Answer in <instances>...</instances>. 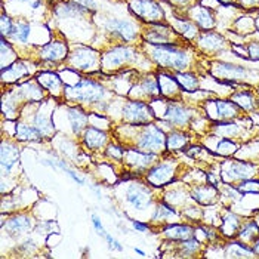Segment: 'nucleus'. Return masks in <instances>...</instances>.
<instances>
[{
    "label": "nucleus",
    "mask_w": 259,
    "mask_h": 259,
    "mask_svg": "<svg viewBox=\"0 0 259 259\" xmlns=\"http://www.w3.org/2000/svg\"><path fill=\"white\" fill-rule=\"evenodd\" d=\"M148 45V43H147ZM148 55L160 68L169 70L167 73L188 71L194 64L193 51L188 46H181L180 43L170 45H148Z\"/></svg>",
    "instance_id": "nucleus-1"
},
{
    "label": "nucleus",
    "mask_w": 259,
    "mask_h": 259,
    "mask_svg": "<svg viewBox=\"0 0 259 259\" xmlns=\"http://www.w3.org/2000/svg\"><path fill=\"white\" fill-rule=\"evenodd\" d=\"M108 97L110 92L105 84L95 79L81 77L76 84L65 86L64 100L71 104H80L84 108L95 107L97 110H100V105L108 104Z\"/></svg>",
    "instance_id": "nucleus-2"
},
{
    "label": "nucleus",
    "mask_w": 259,
    "mask_h": 259,
    "mask_svg": "<svg viewBox=\"0 0 259 259\" xmlns=\"http://www.w3.org/2000/svg\"><path fill=\"white\" fill-rule=\"evenodd\" d=\"M166 137H167V132L163 131L156 121L147 126H140V131L135 140L129 145V148H135L144 153H153L157 156H164L167 154Z\"/></svg>",
    "instance_id": "nucleus-3"
},
{
    "label": "nucleus",
    "mask_w": 259,
    "mask_h": 259,
    "mask_svg": "<svg viewBox=\"0 0 259 259\" xmlns=\"http://www.w3.org/2000/svg\"><path fill=\"white\" fill-rule=\"evenodd\" d=\"M154 187H151L147 181L132 180L129 178L126 182L124 191H123V199L124 201L135 210L144 212L150 207H154L157 203L154 197Z\"/></svg>",
    "instance_id": "nucleus-4"
},
{
    "label": "nucleus",
    "mask_w": 259,
    "mask_h": 259,
    "mask_svg": "<svg viewBox=\"0 0 259 259\" xmlns=\"http://www.w3.org/2000/svg\"><path fill=\"white\" fill-rule=\"evenodd\" d=\"M220 174L224 184L236 185L241 181L259 178V166L250 160L227 157L221 163Z\"/></svg>",
    "instance_id": "nucleus-5"
},
{
    "label": "nucleus",
    "mask_w": 259,
    "mask_h": 259,
    "mask_svg": "<svg viewBox=\"0 0 259 259\" xmlns=\"http://www.w3.org/2000/svg\"><path fill=\"white\" fill-rule=\"evenodd\" d=\"M121 119L129 126H147L159 119L153 104L142 100L126 101L121 107Z\"/></svg>",
    "instance_id": "nucleus-6"
},
{
    "label": "nucleus",
    "mask_w": 259,
    "mask_h": 259,
    "mask_svg": "<svg viewBox=\"0 0 259 259\" xmlns=\"http://www.w3.org/2000/svg\"><path fill=\"white\" fill-rule=\"evenodd\" d=\"M196 117L193 107H188L181 100H166L164 111L160 119L166 121L170 129H190L191 121Z\"/></svg>",
    "instance_id": "nucleus-7"
},
{
    "label": "nucleus",
    "mask_w": 259,
    "mask_h": 259,
    "mask_svg": "<svg viewBox=\"0 0 259 259\" xmlns=\"http://www.w3.org/2000/svg\"><path fill=\"white\" fill-rule=\"evenodd\" d=\"M252 71L253 70H249L240 64L225 61H212L209 68L210 76L227 86H237L239 81H246L253 74Z\"/></svg>",
    "instance_id": "nucleus-8"
},
{
    "label": "nucleus",
    "mask_w": 259,
    "mask_h": 259,
    "mask_svg": "<svg viewBox=\"0 0 259 259\" xmlns=\"http://www.w3.org/2000/svg\"><path fill=\"white\" fill-rule=\"evenodd\" d=\"M101 55L94 48L88 46H77L70 51L67 62L70 65V71L76 73H98L101 70Z\"/></svg>",
    "instance_id": "nucleus-9"
},
{
    "label": "nucleus",
    "mask_w": 259,
    "mask_h": 259,
    "mask_svg": "<svg viewBox=\"0 0 259 259\" xmlns=\"http://www.w3.org/2000/svg\"><path fill=\"white\" fill-rule=\"evenodd\" d=\"M178 160L167 156H161L160 160L150 167V170L145 174V181L154 187V188H163L167 187L169 184H172L175 181V175L178 170Z\"/></svg>",
    "instance_id": "nucleus-10"
},
{
    "label": "nucleus",
    "mask_w": 259,
    "mask_h": 259,
    "mask_svg": "<svg viewBox=\"0 0 259 259\" xmlns=\"http://www.w3.org/2000/svg\"><path fill=\"white\" fill-rule=\"evenodd\" d=\"M135 55H137V52L132 46L117 45L102 54L101 70H104V73H113L117 70V73H119V70L123 65L135 60Z\"/></svg>",
    "instance_id": "nucleus-11"
},
{
    "label": "nucleus",
    "mask_w": 259,
    "mask_h": 259,
    "mask_svg": "<svg viewBox=\"0 0 259 259\" xmlns=\"http://www.w3.org/2000/svg\"><path fill=\"white\" fill-rule=\"evenodd\" d=\"M141 37L148 45H170V43H178V40L182 39L172 28V25L166 24L164 21L145 24Z\"/></svg>",
    "instance_id": "nucleus-12"
},
{
    "label": "nucleus",
    "mask_w": 259,
    "mask_h": 259,
    "mask_svg": "<svg viewBox=\"0 0 259 259\" xmlns=\"http://www.w3.org/2000/svg\"><path fill=\"white\" fill-rule=\"evenodd\" d=\"M127 6L144 24L164 21V11L157 0H127Z\"/></svg>",
    "instance_id": "nucleus-13"
},
{
    "label": "nucleus",
    "mask_w": 259,
    "mask_h": 259,
    "mask_svg": "<svg viewBox=\"0 0 259 259\" xmlns=\"http://www.w3.org/2000/svg\"><path fill=\"white\" fill-rule=\"evenodd\" d=\"M127 97H134L132 100H142L147 101V102L161 98L157 76H154V74L140 76V79L135 80Z\"/></svg>",
    "instance_id": "nucleus-14"
},
{
    "label": "nucleus",
    "mask_w": 259,
    "mask_h": 259,
    "mask_svg": "<svg viewBox=\"0 0 259 259\" xmlns=\"http://www.w3.org/2000/svg\"><path fill=\"white\" fill-rule=\"evenodd\" d=\"M161 156L153 153H144L135 148H127L124 153V163L127 164L129 170L135 175H145L153 164H156Z\"/></svg>",
    "instance_id": "nucleus-15"
},
{
    "label": "nucleus",
    "mask_w": 259,
    "mask_h": 259,
    "mask_svg": "<svg viewBox=\"0 0 259 259\" xmlns=\"http://www.w3.org/2000/svg\"><path fill=\"white\" fill-rule=\"evenodd\" d=\"M197 49L200 52L206 54V55H218L222 54L228 49L230 43L225 36H222L220 33L213 31V30H207V31H200L197 39L194 40Z\"/></svg>",
    "instance_id": "nucleus-16"
},
{
    "label": "nucleus",
    "mask_w": 259,
    "mask_h": 259,
    "mask_svg": "<svg viewBox=\"0 0 259 259\" xmlns=\"http://www.w3.org/2000/svg\"><path fill=\"white\" fill-rule=\"evenodd\" d=\"M34 220L33 217L27 213H17V215H9V218L3 221V231L12 237V239H20L22 236L28 234L34 228Z\"/></svg>",
    "instance_id": "nucleus-17"
},
{
    "label": "nucleus",
    "mask_w": 259,
    "mask_h": 259,
    "mask_svg": "<svg viewBox=\"0 0 259 259\" xmlns=\"http://www.w3.org/2000/svg\"><path fill=\"white\" fill-rule=\"evenodd\" d=\"M185 18L193 21L199 27L200 31L213 30L217 27V17H215L213 9H210L207 6H203L201 3H196V5L190 6Z\"/></svg>",
    "instance_id": "nucleus-18"
},
{
    "label": "nucleus",
    "mask_w": 259,
    "mask_h": 259,
    "mask_svg": "<svg viewBox=\"0 0 259 259\" xmlns=\"http://www.w3.org/2000/svg\"><path fill=\"white\" fill-rule=\"evenodd\" d=\"M81 145L92 151V153H97V151H104L105 147L110 144V134L105 131V129H101L97 126H88L84 134L81 135Z\"/></svg>",
    "instance_id": "nucleus-19"
},
{
    "label": "nucleus",
    "mask_w": 259,
    "mask_h": 259,
    "mask_svg": "<svg viewBox=\"0 0 259 259\" xmlns=\"http://www.w3.org/2000/svg\"><path fill=\"white\" fill-rule=\"evenodd\" d=\"M190 196L194 203L203 207H207L220 201L221 190H218V185H213L210 182H203L199 185L190 187Z\"/></svg>",
    "instance_id": "nucleus-20"
},
{
    "label": "nucleus",
    "mask_w": 259,
    "mask_h": 259,
    "mask_svg": "<svg viewBox=\"0 0 259 259\" xmlns=\"http://www.w3.org/2000/svg\"><path fill=\"white\" fill-rule=\"evenodd\" d=\"M65 114H67L68 124H70V132L74 137L81 138L86 127L89 126V113H88V110L80 104H71V105H68L65 108Z\"/></svg>",
    "instance_id": "nucleus-21"
},
{
    "label": "nucleus",
    "mask_w": 259,
    "mask_h": 259,
    "mask_svg": "<svg viewBox=\"0 0 259 259\" xmlns=\"http://www.w3.org/2000/svg\"><path fill=\"white\" fill-rule=\"evenodd\" d=\"M36 80L43 88V91L49 94L51 98H55V100L64 98L67 84L64 83V80L61 79L58 73H54V71H49V70L40 71V73L36 74Z\"/></svg>",
    "instance_id": "nucleus-22"
},
{
    "label": "nucleus",
    "mask_w": 259,
    "mask_h": 259,
    "mask_svg": "<svg viewBox=\"0 0 259 259\" xmlns=\"http://www.w3.org/2000/svg\"><path fill=\"white\" fill-rule=\"evenodd\" d=\"M104 27L111 34H117L124 41H134L138 39V27L135 22L121 18H107L104 21Z\"/></svg>",
    "instance_id": "nucleus-23"
},
{
    "label": "nucleus",
    "mask_w": 259,
    "mask_h": 259,
    "mask_svg": "<svg viewBox=\"0 0 259 259\" xmlns=\"http://www.w3.org/2000/svg\"><path fill=\"white\" fill-rule=\"evenodd\" d=\"M161 237L167 241H181V240H187L194 237V231H196V227L188 222V224H182V222H169V224H164L157 228Z\"/></svg>",
    "instance_id": "nucleus-24"
},
{
    "label": "nucleus",
    "mask_w": 259,
    "mask_h": 259,
    "mask_svg": "<svg viewBox=\"0 0 259 259\" xmlns=\"http://www.w3.org/2000/svg\"><path fill=\"white\" fill-rule=\"evenodd\" d=\"M70 54V48L64 40H52L46 45H43L39 51L40 61L43 62H62L67 61Z\"/></svg>",
    "instance_id": "nucleus-25"
},
{
    "label": "nucleus",
    "mask_w": 259,
    "mask_h": 259,
    "mask_svg": "<svg viewBox=\"0 0 259 259\" xmlns=\"http://www.w3.org/2000/svg\"><path fill=\"white\" fill-rule=\"evenodd\" d=\"M243 221H244V218L241 215H239L237 212H233L228 207H225L224 212H222L220 227H218L222 240L236 239Z\"/></svg>",
    "instance_id": "nucleus-26"
},
{
    "label": "nucleus",
    "mask_w": 259,
    "mask_h": 259,
    "mask_svg": "<svg viewBox=\"0 0 259 259\" xmlns=\"http://www.w3.org/2000/svg\"><path fill=\"white\" fill-rule=\"evenodd\" d=\"M210 102L215 107V116L212 117V121H231V120H237L244 114L239 108V105L234 104L231 100L210 98Z\"/></svg>",
    "instance_id": "nucleus-27"
},
{
    "label": "nucleus",
    "mask_w": 259,
    "mask_h": 259,
    "mask_svg": "<svg viewBox=\"0 0 259 259\" xmlns=\"http://www.w3.org/2000/svg\"><path fill=\"white\" fill-rule=\"evenodd\" d=\"M20 147L15 142L11 141H3L2 142V175L6 178L11 175L12 169L20 163Z\"/></svg>",
    "instance_id": "nucleus-28"
},
{
    "label": "nucleus",
    "mask_w": 259,
    "mask_h": 259,
    "mask_svg": "<svg viewBox=\"0 0 259 259\" xmlns=\"http://www.w3.org/2000/svg\"><path fill=\"white\" fill-rule=\"evenodd\" d=\"M164 241H167V240H164ZM167 243L174 247V250H175L174 256H177V258H194L197 255H201V252L204 250L203 249L204 244L196 237L181 240V241H167Z\"/></svg>",
    "instance_id": "nucleus-29"
},
{
    "label": "nucleus",
    "mask_w": 259,
    "mask_h": 259,
    "mask_svg": "<svg viewBox=\"0 0 259 259\" xmlns=\"http://www.w3.org/2000/svg\"><path fill=\"white\" fill-rule=\"evenodd\" d=\"M230 100L233 101L234 104L239 105V108L244 113H253L258 110V97L253 91H250V88H247V84L241 86V91H236Z\"/></svg>",
    "instance_id": "nucleus-30"
},
{
    "label": "nucleus",
    "mask_w": 259,
    "mask_h": 259,
    "mask_svg": "<svg viewBox=\"0 0 259 259\" xmlns=\"http://www.w3.org/2000/svg\"><path fill=\"white\" fill-rule=\"evenodd\" d=\"M31 119L28 120V123L34 124L40 132L41 135L45 137V140H51L52 137H55L57 134V127L54 124V120H52V111L46 114V111L43 110H36L30 114Z\"/></svg>",
    "instance_id": "nucleus-31"
},
{
    "label": "nucleus",
    "mask_w": 259,
    "mask_h": 259,
    "mask_svg": "<svg viewBox=\"0 0 259 259\" xmlns=\"http://www.w3.org/2000/svg\"><path fill=\"white\" fill-rule=\"evenodd\" d=\"M180 210L175 209L174 206H170L167 201L161 199L154 204V210L151 215V224H156V227L159 228L164 224L172 222L174 218H180Z\"/></svg>",
    "instance_id": "nucleus-32"
},
{
    "label": "nucleus",
    "mask_w": 259,
    "mask_h": 259,
    "mask_svg": "<svg viewBox=\"0 0 259 259\" xmlns=\"http://www.w3.org/2000/svg\"><path fill=\"white\" fill-rule=\"evenodd\" d=\"M157 80H159L161 98H164V100H181L182 89H181V86L175 80L172 73H167V71L159 73Z\"/></svg>",
    "instance_id": "nucleus-33"
},
{
    "label": "nucleus",
    "mask_w": 259,
    "mask_h": 259,
    "mask_svg": "<svg viewBox=\"0 0 259 259\" xmlns=\"http://www.w3.org/2000/svg\"><path fill=\"white\" fill-rule=\"evenodd\" d=\"M225 258H256L250 244H246L237 239L224 240Z\"/></svg>",
    "instance_id": "nucleus-34"
},
{
    "label": "nucleus",
    "mask_w": 259,
    "mask_h": 259,
    "mask_svg": "<svg viewBox=\"0 0 259 259\" xmlns=\"http://www.w3.org/2000/svg\"><path fill=\"white\" fill-rule=\"evenodd\" d=\"M15 140L18 142H34V144H41L43 141H46L39 129L28 121L15 123Z\"/></svg>",
    "instance_id": "nucleus-35"
},
{
    "label": "nucleus",
    "mask_w": 259,
    "mask_h": 259,
    "mask_svg": "<svg viewBox=\"0 0 259 259\" xmlns=\"http://www.w3.org/2000/svg\"><path fill=\"white\" fill-rule=\"evenodd\" d=\"M191 144V134L184 129H172L166 137V150L167 153L184 151Z\"/></svg>",
    "instance_id": "nucleus-36"
},
{
    "label": "nucleus",
    "mask_w": 259,
    "mask_h": 259,
    "mask_svg": "<svg viewBox=\"0 0 259 259\" xmlns=\"http://www.w3.org/2000/svg\"><path fill=\"white\" fill-rule=\"evenodd\" d=\"M237 120H231V121H212L210 134H213L215 137H221V138H231V140L239 138L244 129L240 126Z\"/></svg>",
    "instance_id": "nucleus-37"
},
{
    "label": "nucleus",
    "mask_w": 259,
    "mask_h": 259,
    "mask_svg": "<svg viewBox=\"0 0 259 259\" xmlns=\"http://www.w3.org/2000/svg\"><path fill=\"white\" fill-rule=\"evenodd\" d=\"M28 76V70L24 62L15 61L14 64L2 68V81L3 84H18L20 80Z\"/></svg>",
    "instance_id": "nucleus-38"
},
{
    "label": "nucleus",
    "mask_w": 259,
    "mask_h": 259,
    "mask_svg": "<svg viewBox=\"0 0 259 259\" xmlns=\"http://www.w3.org/2000/svg\"><path fill=\"white\" fill-rule=\"evenodd\" d=\"M172 28L180 34L182 39L190 41V43H193L200 34L199 27L193 21L188 20V18L175 17L174 18V24H172Z\"/></svg>",
    "instance_id": "nucleus-39"
},
{
    "label": "nucleus",
    "mask_w": 259,
    "mask_h": 259,
    "mask_svg": "<svg viewBox=\"0 0 259 259\" xmlns=\"http://www.w3.org/2000/svg\"><path fill=\"white\" fill-rule=\"evenodd\" d=\"M54 12L60 18H77V17H83L89 14L91 11L79 3H76L74 0H67V2H60L55 6Z\"/></svg>",
    "instance_id": "nucleus-40"
},
{
    "label": "nucleus",
    "mask_w": 259,
    "mask_h": 259,
    "mask_svg": "<svg viewBox=\"0 0 259 259\" xmlns=\"http://www.w3.org/2000/svg\"><path fill=\"white\" fill-rule=\"evenodd\" d=\"M172 74H174L175 80L178 81L182 92L193 94V92L200 89V79L196 73H193V71H177Z\"/></svg>",
    "instance_id": "nucleus-41"
},
{
    "label": "nucleus",
    "mask_w": 259,
    "mask_h": 259,
    "mask_svg": "<svg viewBox=\"0 0 259 259\" xmlns=\"http://www.w3.org/2000/svg\"><path fill=\"white\" fill-rule=\"evenodd\" d=\"M258 236L259 225L256 224V221L253 220V217H252V218H249V220L243 221V224H241V227H240L236 239L240 240V241H243V243H246V244H250V246H252V243L256 240Z\"/></svg>",
    "instance_id": "nucleus-42"
},
{
    "label": "nucleus",
    "mask_w": 259,
    "mask_h": 259,
    "mask_svg": "<svg viewBox=\"0 0 259 259\" xmlns=\"http://www.w3.org/2000/svg\"><path fill=\"white\" fill-rule=\"evenodd\" d=\"M239 142L236 140H231V138H221L218 137V144H217V148H215V153L217 156H221L224 159L227 157H233L236 156V153L240 150Z\"/></svg>",
    "instance_id": "nucleus-43"
},
{
    "label": "nucleus",
    "mask_w": 259,
    "mask_h": 259,
    "mask_svg": "<svg viewBox=\"0 0 259 259\" xmlns=\"http://www.w3.org/2000/svg\"><path fill=\"white\" fill-rule=\"evenodd\" d=\"M30 33H31V25L30 22L27 21L20 20L15 21L14 24V28H12V33L9 36V41L11 40H15L18 43H27L28 37H30Z\"/></svg>",
    "instance_id": "nucleus-44"
},
{
    "label": "nucleus",
    "mask_w": 259,
    "mask_h": 259,
    "mask_svg": "<svg viewBox=\"0 0 259 259\" xmlns=\"http://www.w3.org/2000/svg\"><path fill=\"white\" fill-rule=\"evenodd\" d=\"M124 153H126V150H123V147L120 145L119 142H116V141H110V144L102 151V154L107 159H111L114 160V161H123Z\"/></svg>",
    "instance_id": "nucleus-45"
},
{
    "label": "nucleus",
    "mask_w": 259,
    "mask_h": 259,
    "mask_svg": "<svg viewBox=\"0 0 259 259\" xmlns=\"http://www.w3.org/2000/svg\"><path fill=\"white\" fill-rule=\"evenodd\" d=\"M52 160H54V163H55V166H57V170L61 169L62 172H65V174H67L71 180L74 181L76 184H79V185H84V180H83V178H80L79 174H77V172H74V170H73V167H71V166H68V163H65L64 160L58 159L57 156H54Z\"/></svg>",
    "instance_id": "nucleus-46"
},
{
    "label": "nucleus",
    "mask_w": 259,
    "mask_h": 259,
    "mask_svg": "<svg viewBox=\"0 0 259 259\" xmlns=\"http://www.w3.org/2000/svg\"><path fill=\"white\" fill-rule=\"evenodd\" d=\"M236 188L239 190L241 194H247V193H259V178L241 181V182H239V184H236Z\"/></svg>",
    "instance_id": "nucleus-47"
},
{
    "label": "nucleus",
    "mask_w": 259,
    "mask_h": 259,
    "mask_svg": "<svg viewBox=\"0 0 259 259\" xmlns=\"http://www.w3.org/2000/svg\"><path fill=\"white\" fill-rule=\"evenodd\" d=\"M14 24H15V21L12 20L6 12L2 14V37L9 39V36L12 33V28H14Z\"/></svg>",
    "instance_id": "nucleus-48"
},
{
    "label": "nucleus",
    "mask_w": 259,
    "mask_h": 259,
    "mask_svg": "<svg viewBox=\"0 0 259 259\" xmlns=\"http://www.w3.org/2000/svg\"><path fill=\"white\" fill-rule=\"evenodd\" d=\"M127 220L131 221L132 228H134L135 231H140V233H150V231L153 230V225H150V224H147V222H141V221L132 220V218H129V217H127Z\"/></svg>",
    "instance_id": "nucleus-49"
},
{
    "label": "nucleus",
    "mask_w": 259,
    "mask_h": 259,
    "mask_svg": "<svg viewBox=\"0 0 259 259\" xmlns=\"http://www.w3.org/2000/svg\"><path fill=\"white\" fill-rule=\"evenodd\" d=\"M246 46H247V52H249V60L259 61V40H253Z\"/></svg>",
    "instance_id": "nucleus-50"
},
{
    "label": "nucleus",
    "mask_w": 259,
    "mask_h": 259,
    "mask_svg": "<svg viewBox=\"0 0 259 259\" xmlns=\"http://www.w3.org/2000/svg\"><path fill=\"white\" fill-rule=\"evenodd\" d=\"M104 239H105L107 244H108V249H111V250H117V252H121V250H123V246H121V243H120L117 239H114L111 234L105 233Z\"/></svg>",
    "instance_id": "nucleus-51"
},
{
    "label": "nucleus",
    "mask_w": 259,
    "mask_h": 259,
    "mask_svg": "<svg viewBox=\"0 0 259 259\" xmlns=\"http://www.w3.org/2000/svg\"><path fill=\"white\" fill-rule=\"evenodd\" d=\"M91 220H92V225H94V230L100 234V236H105V228H104V225H102V221H101V218L94 212L92 215H91Z\"/></svg>",
    "instance_id": "nucleus-52"
},
{
    "label": "nucleus",
    "mask_w": 259,
    "mask_h": 259,
    "mask_svg": "<svg viewBox=\"0 0 259 259\" xmlns=\"http://www.w3.org/2000/svg\"><path fill=\"white\" fill-rule=\"evenodd\" d=\"M239 6L247 11H259V0H239Z\"/></svg>",
    "instance_id": "nucleus-53"
},
{
    "label": "nucleus",
    "mask_w": 259,
    "mask_h": 259,
    "mask_svg": "<svg viewBox=\"0 0 259 259\" xmlns=\"http://www.w3.org/2000/svg\"><path fill=\"white\" fill-rule=\"evenodd\" d=\"M233 52L240 57V58H247L249 60V52H247V46H241V45H233L231 46Z\"/></svg>",
    "instance_id": "nucleus-54"
},
{
    "label": "nucleus",
    "mask_w": 259,
    "mask_h": 259,
    "mask_svg": "<svg viewBox=\"0 0 259 259\" xmlns=\"http://www.w3.org/2000/svg\"><path fill=\"white\" fill-rule=\"evenodd\" d=\"M20 2L28 3L31 9H39L40 6H41V0H20Z\"/></svg>",
    "instance_id": "nucleus-55"
},
{
    "label": "nucleus",
    "mask_w": 259,
    "mask_h": 259,
    "mask_svg": "<svg viewBox=\"0 0 259 259\" xmlns=\"http://www.w3.org/2000/svg\"><path fill=\"white\" fill-rule=\"evenodd\" d=\"M252 249H253V252H255V255H256V258L259 256V236L256 237V240L252 243Z\"/></svg>",
    "instance_id": "nucleus-56"
},
{
    "label": "nucleus",
    "mask_w": 259,
    "mask_h": 259,
    "mask_svg": "<svg viewBox=\"0 0 259 259\" xmlns=\"http://www.w3.org/2000/svg\"><path fill=\"white\" fill-rule=\"evenodd\" d=\"M92 191L95 193V196H97L98 199H100V200L102 199V194H101V188H100V187H97V185L94 187V185H92Z\"/></svg>",
    "instance_id": "nucleus-57"
},
{
    "label": "nucleus",
    "mask_w": 259,
    "mask_h": 259,
    "mask_svg": "<svg viewBox=\"0 0 259 259\" xmlns=\"http://www.w3.org/2000/svg\"><path fill=\"white\" fill-rule=\"evenodd\" d=\"M170 2L175 3V5H178V6H185V5L190 3V0H170Z\"/></svg>",
    "instance_id": "nucleus-58"
},
{
    "label": "nucleus",
    "mask_w": 259,
    "mask_h": 259,
    "mask_svg": "<svg viewBox=\"0 0 259 259\" xmlns=\"http://www.w3.org/2000/svg\"><path fill=\"white\" fill-rule=\"evenodd\" d=\"M221 5H224V6H231L233 3H234V0H218Z\"/></svg>",
    "instance_id": "nucleus-59"
},
{
    "label": "nucleus",
    "mask_w": 259,
    "mask_h": 259,
    "mask_svg": "<svg viewBox=\"0 0 259 259\" xmlns=\"http://www.w3.org/2000/svg\"><path fill=\"white\" fill-rule=\"evenodd\" d=\"M134 249H135V252H137V253H140L141 256H145V253H144V252L141 250L140 247H134Z\"/></svg>",
    "instance_id": "nucleus-60"
},
{
    "label": "nucleus",
    "mask_w": 259,
    "mask_h": 259,
    "mask_svg": "<svg viewBox=\"0 0 259 259\" xmlns=\"http://www.w3.org/2000/svg\"><path fill=\"white\" fill-rule=\"evenodd\" d=\"M255 25H256V31H259V15H258V18L255 20Z\"/></svg>",
    "instance_id": "nucleus-61"
}]
</instances>
